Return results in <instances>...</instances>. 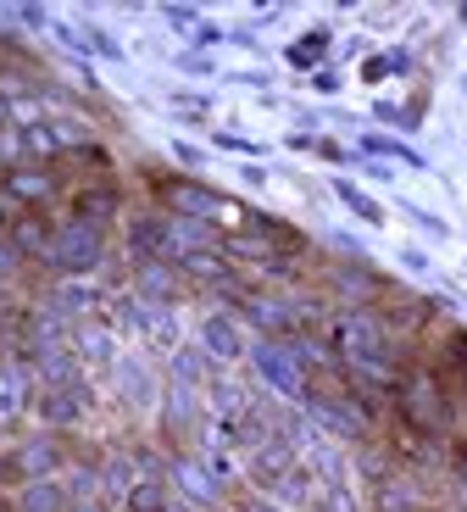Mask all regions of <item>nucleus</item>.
<instances>
[{"label": "nucleus", "instance_id": "nucleus-1", "mask_svg": "<svg viewBox=\"0 0 467 512\" xmlns=\"http://www.w3.org/2000/svg\"><path fill=\"white\" fill-rule=\"evenodd\" d=\"M334 340H340V357H345V368H351L356 379L379 384V390H401L390 329H384V323L373 318V312H351V318H340Z\"/></svg>", "mask_w": 467, "mask_h": 512}, {"label": "nucleus", "instance_id": "nucleus-2", "mask_svg": "<svg viewBox=\"0 0 467 512\" xmlns=\"http://www.w3.org/2000/svg\"><path fill=\"white\" fill-rule=\"evenodd\" d=\"M106 256V229H95V223H78L67 218L62 229L51 234V245H45V262H51L56 273H67V279H78V273L101 268Z\"/></svg>", "mask_w": 467, "mask_h": 512}, {"label": "nucleus", "instance_id": "nucleus-3", "mask_svg": "<svg viewBox=\"0 0 467 512\" xmlns=\"http://www.w3.org/2000/svg\"><path fill=\"white\" fill-rule=\"evenodd\" d=\"M251 362H256V373H262L267 390H278V396H290V401L306 396V368L295 362V351H290V340H284V334H267V340H256V346H251Z\"/></svg>", "mask_w": 467, "mask_h": 512}, {"label": "nucleus", "instance_id": "nucleus-4", "mask_svg": "<svg viewBox=\"0 0 467 512\" xmlns=\"http://www.w3.org/2000/svg\"><path fill=\"white\" fill-rule=\"evenodd\" d=\"M156 195L173 206V218H195V223H212L240 206V201H228V195L206 190L201 179H156Z\"/></svg>", "mask_w": 467, "mask_h": 512}, {"label": "nucleus", "instance_id": "nucleus-5", "mask_svg": "<svg viewBox=\"0 0 467 512\" xmlns=\"http://www.w3.org/2000/svg\"><path fill=\"white\" fill-rule=\"evenodd\" d=\"M173 485L195 501V507H217L223 501V457L201 462V457H178L173 462Z\"/></svg>", "mask_w": 467, "mask_h": 512}, {"label": "nucleus", "instance_id": "nucleus-6", "mask_svg": "<svg viewBox=\"0 0 467 512\" xmlns=\"http://www.w3.org/2000/svg\"><path fill=\"white\" fill-rule=\"evenodd\" d=\"M395 396H401V418L412 423V429H423V435L445 429V396H440L434 379H406Z\"/></svg>", "mask_w": 467, "mask_h": 512}, {"label": "nucleus", "instance_id": "nucleus-7", "mask_svg": "<svg viewBox=\"0 0 467 512\" xmlns=\"http://www.w3.org/2000/svg\"><path fill=\"white\" fill-rule=\"evenodd\" d=\"M0 190H6L12 206H45L56 195V173L51 167H39V162H17V167H6Z\"/></svg>", "mask_w": 467, "mask_h": 512}, {"label": "nucleus", "instance_id": "nucleus-8", "mask_svg": "<svg viewBox=\"0 0 467 512\" xmlns=\"http://www.w3.org/2000/svg\"><path fill=\"white\" fill-rule=\"evenodd\" d=\"M56 468H62V446H56L51 435H34V440H23V446L6 457V479H51Z\"/></svg>", "mask_w": 467, "mask_h": 512}, {"label": "nucleus", "instance_id": "nucleus-9", "mask_svg": "<svg viewBox=\"0 0 467 512\" xmlns=\"http://www.w3.org/2000/svg\"><path fill=\"white\" fill-rule=\"evenodd\" d=\"M201 351H206V357H217V362H240L245 357L240 323L228 318V312H212V318L201 323Z\"/></svg>", "mask_w": 467, "mask_h": 512}, {"label": "nucleus", "instance_id": "nucleus-10", "mask_svg": "<svg viewBox=\"0 0 467 512\" xmlns=\"http://www.w3.org/2000/svg\"><path fill=\"white\" fill-rule=\"evenodd\" d=\"M78 412H84V384H78V379H67V384H45V390H39V418L51 423V429L73 423Z\"/></svg>", "mask_w": 467, "mask_h": 512}, {"label": "nucleus", "instance_id": "nucleus-11", "mask_svg": "<svg viewBox=\"0 0 467 512\" xmlns=\"http://www.w3.org/2000/svg\"><path fill=\"white\" fill-rule=\"evenodd\" d=\"M312 407V418L329 429V435H345V440H356L367 429V412L362 407H351V401H329V396H312L306 401Z\"/></svg>", "mask_w": 467, "mask_h": 512}, {"label": "nucleus", "instance_id": "nucleus-12", "mask_svg": "<svg viewBox=\"0 0 467 512\" xmlns=\"http://www.w3.org/2000/svg\"><path fill=\"white\" fill-rule=\"evenodd\" d=\"M234 301H240V312H245V318H251V323H262V329L267 334H290V323H295V307H284V301H273V295H240V290H234Z\"/></svg>", "mask_w": 467, "mask_h": 512}, {"label": "nucleus", "instance_id": "nucleus-13", "mask_svg": "<svg viewBox=\"0 0 467 512\" xmlns=\"http://www.w3.org/2000/svg\"><path fill=\"white\" fill-rule=\"evenodd\" d=\"M128 245H134L139 262H156V256H167V218L162 212H145V218L128 223Z\"/></svg>", "mask_w": 467, "mask_h": 512}, {"label": "nucleus", "instance_id": "nucleus-14", "mask_svg": "<svg viewBox=\"0 0 467 512\" xmlns=\"http://www.w3.org/2000/svg\"><path fill=\"white\" fill-rule=\"evenodd\" d=\"M362 156H384V162H401L412 173H429V156L406 140H390V134H362Z\"/></svg>", "mask_w": 467, "mask_h": 512}, {"label": "nucleus", "instance_id": "nucleus-15", "mask_svg": "<svg viewBox=\"0 0 467 512\" xmlns=\"http://www.w3.org/2000/svg\"><path fill=\"white\" fill-rule=\"evenodd\" d=\"M73 507V496H67L56 479H28L23 490H17V512H67Z\"/></svg>", "mask_w": 467, "mask_h": 512}, {"label": "nucleus", "instance_id": "nucleus-16", "mask_svg": "<svg viewBox=\"0 0 467 512\" xmlns=\"http://www.w3.org/2000/svg\"><path fill=\"white\" fill-rule=\"evenodd\" d=\"M134 284H139V295H145V301H162V307L178 295L173 262H162V256H156V262H139V268H134Z\"/></svg>", "mask_w": 467, "mask_h": 512}, {"label": "nucleus", "instance_id": "nucleus-17", "mask_svg": "<svg viewBox=\"0 0 467 512\" xmlns=\"http://www.w3.org/2000/svg\"><path fill=\"white\" fill-rule=\"evenodd\" d=\"M117 212V184H95V190H78L73 195V218L78 223H95V229H106V218Z\"/></svg>", "mask_w": 467, "mask_h": 512}, {"label": "nucleus", "instance_id": "nucleus-18", "mask_svg": "<svg viewBox=\"0 0 467 512\" xmlns=\"http://www.w3.org/2000/svg\"><path fill=\"white\" fill-rule=\"evenodd\" d=\"M334 195H340V206H345V212H356L362 223H373V229H384V206L373 201L367 190H356L351 179H334Z\"/></svg>", "mask_w": 467, "mask_h": 512}, {"label": "nucleus", "instance_id": "nucleus-19", "mask_svg": "<svg viewBox=\"0 0 467 512\" xmlns=\"http://www.w3.org/2000/svg\"><path fill=\"white\" fill-rule=\"evenodd\" d=\"M178 268L190 273V279H212V284H234V273H228V262L223 256H212V251H184V256H173Z\"/></svg>", "mask_w": 467, "mask_h": 512}, {"label": "nucleus", "instance_id": "nucleus-20", "mask_svg": "<svg viewBox=\"0 0 467 512\" xmlns=\"http://www.w3.org/2000/svg\"><path fill=\"white\" fill-rule=\"evenodd\" d=\"M128 512H173V501H167V485L162 479H134V490L123 496Z\"/></svg>", "mask_w": 467, "mask_h": 512}, {"label": "nucleus", "instance_id": "nucleus-21", "mask_svg": "<svg viewBox=\"0 0 467 512\" xmlns=\"http://www.w3.org/2000/svg\"><path fill=\"white\" fill-rule=\"evenodd\" d=\"M329 39H334L329 28H312V34L295 39L284 56H290V67H301V73H317V62H323V51H329Z\"/></svg>", "mask_w": 467, "mask_h": 512}, {"label": "nucleus", "instance_id": "nucleus-22", "mask_svg": "<svg viewBox=\"0 0 467 512\" xmlns=\"http://www.w3.org/2000/svg\"><path fill=\"white\" fill-rule=\"evenodd\" d=\"M401 73H412V51H379L362 62L367 84H384V78H401Z\"/></svg>", "mask_w": 467, "mask_h": 512}, {"label": "nucleus", "instance_id": "nucleus-23", "mask_svg": "<svg viewBox=\"0 0 467 512\" xmlns=\"http://www.w3.org/2000/svg\"><path fill=\"white\" fill-rule=\"evenodd\" d=\"M51 223H45V218H17V229H12V245H17V251H23V256H45V245H51Z\"/></svg>", "mask_w": 467, "mask_h": 512}, {"label": "nucleus", "instance_id": "nucleus-24", "mask_svg": "<svg viewBox=\"0 0 467 512\" xmlns=\"http://www.w3.org/2000/svg\"><path fill=\"white\" fill-rule=\"evenodd\" d=\"M117 379H123V396L134 401V407L151 401V373L139 368V362H117Z\"/></svg>", "mask_w": 467, "mask_h": 512}, {"label": "nucleus", "instance_id": "nucleus-25", "mask_svg": "<svg viewBox=\"0 0 467 512\" xmlns=\"http://www.w3.org/2000/svg\"><path fill=\"white\" fill-rule=\"evenodd\" d=\"M78 34H84V51H95V56H106V62H123V45H117L106 28H95V23H78Z\"/></svg>", "mask_w": 467, "mask_h": 512}, {"label": "nucleus", "instance_id": "nucleus-26", "mask_svg": "<svg viewBox=\"0 0 467 512\" xmlns=\"http://www.w3.org/2000/svg\"><path fill=\"white\" fill-rule=\"evenodd\" d=\"M23 401H28V384L17 379H0V418H17V412H23Z\"/></svg>", "mask_w": 467, "mask_h": 512}, {"label": "nucleus", "instance_id": "nucleus-27", "mask_svg": "<svg viewBox=\"0 0 467 512\" xmlns=\"http://www.w3.org/2000/svg\"><path fill=\"white\" fill-rule=\"evenodd\" d=\"M395 206H401V212H406V218L417 223V229H429L434 240H445V234H451V223H445V218H434V212H423V206H417V201H395Z\"/></svg>", "mask_w": 467, "mask_h": 512}, {"label": "nucleus", "instance_id": "nucleus-28", "mask_svg": "<svg viewBox=\"0 0 467 512\" xmlns=\"http://www.w3.org/2000/svg\"><path fill=\"white\" fill-rule=\"evenodd\" d=\"M167 106H173V112H190V117H206V112H212V95H195V90H173V95H167Z\"/></svg>", "mask_w": 467, "mask_h": 512}, {"label": "nucleus", "instance_id": "nucleus-29", "mask_svg": "<svg viewBox=\"0 0 467 512\" xmlns=\"http://www.w3.org/2000/svg\"><path fill=\"white\" fill-rule=\"evenodd\" d=\"M62 301H56V312H89L95 307V290H84V284H67V290H56Z\"/></svg>", "mask_w": 467, "mask_h": 512}, {"label": "nucleus", "instance_id": "nucleus-30", "mask_svg": "<svg viewBox=\"0 0 467 512\" xmlns=\"http://www.w3.org/2000/svg\"><path fill=\"white\" fill-rule=\"evenodd\" d=\"M95 485H101V479H95V468H73V479H67V496L73 501H95Z\"/></svg>", "mask_w": 467, "mask_h": 512}, {"label": "nucleus", "instance_id": "nucleus-31", "mask_svg": "<svg viewBox=\"0 0 467 512\" xmlns=\"http://www.w3.org/2000/svg\"><path fill=\"white\" fill-rule=\"evenodd\" d=\"M379 512H417V496L406 485H384V496H379Z\"/></svg>", "mask_w": 467, "mask_h": 512}, {"label": "nucleus", "instance_id": "nucleus-32", "mask_svg": "<svg viewBox=\"0 0 467 512\" xmlns=\"http://www.w3.org/2000/svg\"><path fill=\"white\" fill-rule=\"evenodd\" d=\"M78 357L106 362V357H112V346H106V334H78Z\"/></svg>", "mask_w": 467, "mask_h": 512}, {"label": "nucleus", "instance_id": "nucleus-33", "mask_svg": "<svg viewBox=\"0 0 467 512\" xmlns=\"http://www.w3.org/2000/svg\"><path fill=\"white\" fill-rule=\"evenodd\" d=\"M0 156H6V167H17V156H23V128H0Z\"/></svg>", "mask_w": 467, "mask_h": 512}, {"label": "nucleus", "instance_id": "nucleus-34", "mask_svg": "<svg viewBox=\"0 0 467 512\" xmlns=\"http://www.w3.org/2000/svg\"><path fill=\"white\" fill-rule=\"evenodd\" d=\"M178 67H184V73H195V78H212L217 73L212 56H201V51H184V56H178Z\"/></svg>", "mask_w": 467, "mask_h": 512}, {"label": "nucleus", "instance_id": "nucleus-35", "mask_svg": "<svg viewBox=\"0 0 467 512\" xmlns=\"http://www.w3.org/2000/svg\"><path fill=\"white\" fill-rule=\"evenodd\" d=\"M162 23H173V28H195V23H201V12H195V6H162Z\"/></svg>", "mask_w": 467, "mask_h": 512}, {"label": "nucleus", "instance_id": "nucleus-36", "mask_svg": "<svg viewBox=\"0 0 467 512\" xmlns=\"http://www.w3.org/2000/svg\"><path fill=\"white\" fill-rule=\"evenodd\" d=\"M217 145H223V151H240V156H267V145L240 140V134H217Z\"/></svg>", "mask_w": 467, "mask_h": 512}, {"label": "nucleus", "instance_id": "nucleus-37", "mask_svg": "<svg viewBox=\"0 0 467 512\" xmlns=\"http://www.w3.org/2000/svg\"><path fill=\"white\" fill-rule=\"evenodd\" d=\"M317 507H323V512H356V501L345 496L340 485H329V490H323V501H317Z\"/></svg>", "mask_w": 467, "mask_h": 512}, {"label": "nucleus", "instance_id": "nucleus-38", "mask_svg": "<svg viewBox=\"0 0 467 512\" xmlns=\"http://www.w3.org/2000/svg\"><path fill=\"white\" fill-rule=\"evenodd\" d=\"M173 373H178V384H184V390H190V384L201 379V357H190V351H184V357L173 362Z\"/></svg>", "mask_w": 467, "mask_h": 512}, {"label": "nucleus", "instance_id": "nucleus-39", "mask_svg": "<svg viewBox=\"0 0 467 512\" xmlns=\"http://www.w3.org/2000/svg\"><path fill=\"white\" fill-rule=\"evenodd\" d=\"M106 490H117V496H128V490H134V479H128V462H112V468H106Z\"/></svg>", "mask_w": 467, "mask_h": 512}, {"label": "nucleus", "instance_id": "nucleus-40", "mask_svg": "<svg viewBox=\"0 0 467 512\" xmlns=\"http://www.w3.org/2000/svg\"><path fill=\"white\" fill-rule=\"evenodd\" d=\"M173 156L184 167H206V151H201V145H190V140H173Z\"/></svg>", "mask_w": 467, "mask_h": 512}, {"label": "nucleus", "instance_id": "nucleus-41", "mask_svg": "<svg viewBox=\"0 0 467 512\" xmlns=\"http://www.w3.org/2000/svg\"><path fill=\"white\" fill-rule=\"evenodd\" d=\"M312 90H317V95H340V73H334V67H317V73H312Z\"/></svg>", "mask_w": 467, "mask_h": 512}, {"label": "nucleus", "instance_id": "nucleus-42", "mask_svg": "<svg viewBox=\"0 0 467 512\" xmlns=\"http://www.w3.org/2000/svg\"><path fill=\"white\" fill-rule=\"evenodd\" d=\"M401 268H412V273H429L434 262H429V251H417V245H401Z\"/></svg>", "mask_w": 467, "mask_h": 512}, {"label": "nucleus", "instance_id": "nucleus-43", "mask_svg": "<svg viewBox=\"0 0 467 512\" xmlns=\"http://www.w3.org/2000/svg\"><path fill=\"white\" fill-rule=\"evenodd\" d=\"M17 23H28V28H51V12H45V6H17Z\"/></svg>", "mask_w": 467, "mask_h": 512}, {"label": "nucleus", "instance_id": "nucleus-44", "mask_svg": "<svg viewBox=\"0 0 467 512\" xmlns=\"http://www.w3.org/2000/svg\"><path fill=\"white\" fill-rule=\"evenodd\" d=\"M223 28H217V23H195V45H201V51H206V45H223Z\"/></svg>", "mask_w": 467, "mask_h": 512}, {"label": "nucleus", "instance_id": "nucleus-45", "mask_svg": "<svg viewBox=\"0 0 467 512\" xmlns=\"http://www.w3.org/2000/svg\"><path fill=\"white\" fill-rule=\"evenodd\" d=\"M17 262H23V251H17L12 240H0V279H6V273H17Z\"/></svg>", "mask_w": 467, "mask_h": 512}, {"label": "nucleus", "instance_id": "nucleus-46", "mask_svg": "<svg viewBox=\"0 0 467 512\" xmlns=\"http://www.w3.org/2000/svg\"><path fill=\"white\" fill-rule=\"evenodd\" d=\"M245 184H256V190H262V184H267V167H256V162H245Z\"/></svg>", "mask_w": 467, "mask_h": 512}, {"label": "nucleus", "instance_id": "nucleus-47", "mask_svg": "<svg viewBox=\"0 0 467 512\" xmlns=\"http://www.w3.org/2000/svg\"><path fill=\"white\" fill-rule=\"evenodd\" d=\"M290 151H317V134H290Z\"/></svg>", "mask_w": 467, "mask_h": 512}, {"label": "nucleus", "instance_id": "nucleus-48", "mask_svg": "<svg viewBox=\"0 0 467 512\" xmlns=\"http://www.w3.org/2000/svg\"><path fill=\"white\" fill-rule=\"evenodd\" d=\"M6 123H12V95L0 90V128H6Z\"/></svg>", "mask_w": 467, "mask_h": 512}, {"label": "nucleus", "instance_id": "nucleus-49", "mask_svg": "<svg viewBox=\"0 0 467 512\" xmlns=\"http://www.w3.org/2000/svg\"><path fill=\"white\" fill-rule=\"evenodd\" d=\"M67 512H101V501H73Z\"/></svg>", "mask_w": 467, "mask_h": 512}, {"label": "nucleus", "instance_id": "nucleus-50", "mask_svg": "<svg viewBox=\"0 0 467 512\" xmlns=\"http://www.w3.org/2000/svg\"><path fill=\"white\" fill-rule=\"evenodd\" d=\"M451 351H456V357L467 362V334H456V340H451Z\"/></svg>", "mask_w": 467, "mask_h": 512}, {"label": "nucleus", "instance_id": "nucleus-51", "mask_svg": "<svg viewBox=\"0 0 467 512\" xmlns=\"http://www.w3.org/2000/svg\"><path fill=\"white\" fill-rule=\"evenodd\" d=\"M245 512H278L273 501H245Z\"/></svg>", "mask_w": 467, "mask_h": 512}, {"label": "nucleus", "instance_id": "nucleus-52", "mask_svg": "<svg viewBox=\"0 0 467 512\" xmlns=\"http://www.w3.org/2000/svg\"><path fill=\"white\" fill-rule=\"evenodd\" d=\"M0 23H17V6H0Z\"/></svg>", "mask_w": 467, "mask_h": 512}, {"label": "nucleus", "instance_id": "nucleus-53", "mask_svg": "<svg viewBox=\"0 0 467 512\" xmlns=\"http://www.w3.org/2000/svg\"><path fill=\"white\" fill-rule=\"evenodd\" d=\"M462 485H467V451H462Z\"/></svg>", "mask_w": 467, "mask_h": 512}, {"label": "nucleus", "instance_id": "nucleus-54", "mask_svg": "<svg viewBox=\"0 0 467 512\" xmlns=\"http://www.w3.org/2000/svg\"><path fill=\"white\" fill-rule=\"evenodd\" d=\"M456 17H462V23H467V6H456Z\"/></svg>", "mask_w": 467, "mask_h": 512}]
</instances>
